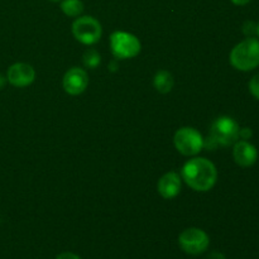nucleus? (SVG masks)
<instances>
[{
	"instance_id": "5",
	"label": "nucleus",
	"mask_w": 259,
	"mask_h": 259,
	"mask_svg": "<svg viewBox=\"0 0 259 259\" xmlns=\"http://www.w3.org/2000/svg\"><path fill=\"white\" fill-rule=\"evenodd\" d=\"M201 133L191 126H184L175 133L174 143L177 151L184 156H196L204 149Z\"/></svg>"
},
{
	"instance_id": "8",
	"label": "nucleus",
	"mask_w": 259,
	"mask_h": 259,
	"mask_svg": "<svg viewBox=\"0 0 259 259\" xmlns=\"http://www.w3.org/2000/svg\"><path fill=\"white\" fill-rule=\"evenodd\" d=\"M63 89L70 95H80L86 90L89 85V76L85 70L72 67L63 76Z\"/></svg>"
},
{
	"instance_id": "22",
	"label": "nucleus",
	"mask_w": 259,
	"mask_h": 259,
	"mask_svg": "<svg viewBox=\"0 0 259 259\" xmlns=\"http://www.w3.org/2000/svg\"><path fill=\"white\" fill-rule=\"evenodd\" d=\"M257 35L259 37V23L257 24Z\"/></svg>"
},
{
	"instance_id": "21",
	"label": "nucleus",
	"mask_w": 259,
	"mask_h": 259,
	"mask_svg": "<svg viewBox=\"0 0 259 259\" xmlns=\"http://www.w3.org/2000/svg\"><path fill=\"white\" fill-rule=\"evenodd\" d=\"M5 85V77L3 75H0V89L4 88Z\"/></svg>"
},
{
	"instance_id": "23",
	"label": "nucleus",
	"mask_w": 259,
	"mask_h": 259,
	"mask_svg": "<svg viewBox=\"0 0 259 259\" xmlns=\"http://www.w3.org/2000/svg\"><path fill=\"white\" fill-rule=\"evenodd\" d=\"M50 2H60V0H50Z\"/></svg>"
},
{
	"instance_id": "4",
	"label": "nucleus",
	"mask_w": 259,
	"mask_h": 259,
	"mask_svg": "<svg viewBox=\"0 0 259 259\" xmlns=\"http://www.w3.org/2000/svg\"><path fill=\"white\" fill-rule=\"evenodd\" d=\"M239 129L237 121L230 116H220L211 124L210 138L217 146H233L239 139Z\"/></svg>"
},
{
	"instance_id": "19",
	"label": "nucleus",
	"mask_w": 259,
	"mask_h": 259,
	"mask_svg": "<svg viewBox=\"0 0 259 259\" xmlns=\"http://www.w3.org/2000/svg\"><path fill=\"white\" fill-rule=\"evenodd\" d=\"M234 5H238V7H243V5H247L249 4L252 0H230Z\"/></svg>"
},
{
	"instance_id": "12",
	"label": "nucleus",
	"mask_w": 259,
	"mask_h": 259,
	"mask_svg": "<svg viewBox=\"0 0 259 259\" xmlns=\"http://www.w3.org/2000/svg\"><path fill=\"white\" fill-rule=\"evenodd\" d=\"M153 85L156 90L161 94H167L174 89L175 81L174 76L166 70H161L156 73L153 80Z\"/></svg>"
},
{
	"instance_id": "14",
	"label": "nucleus",
	"mask_w": 259,
	"mask_h": 259,
	"mask_svg": "<svg viewBox=\"0 0 259 259\" xmlns=\"http://www.w3.org/2000/svg\"><path fill=\"white\" fill-rule=\"evenodd\" d=\"M100 58L101 57L98 51L90 48V50L85 51V53H83V65L88 68H96L99 66V63H100Z\"/></svg>"
},
{
	"instance_id": "16",
	"label": "nucleus",
	"mask_w": 259,
	"mask_h": 259,
	"mask_svg": "<svg viewBox=\"0 0 259 259\" xmlns=\"http://www.w3.org/2000/svg\"><path fill=\"white\" fill-rule=\"evenodd\" d=\"M243 32H244V34H247L248 37H252L253 34H257V24H255L254 22L248 20V22H245L244 25H243Z\"/></svg>"
},
{
	"instance_id": "9",
	"label": "nucleus",
	"mask_w": 259,
	"mask_h": 259,
	"mask_svg": "<svg viewBox=\"0 0 259 259\" xmlns=\"http://www.w3.org/2000/svg\"><path fill=\"white\" fill-rule=\"evenodd\" d=\"M35 71L28 63L18 62L9 67L7 80L15 88H27L34 81Z\"/></svg>"
},
{
	"instance_id": "20",
	"label": "nucleus",
	"mask_w": 259,
	"mask_h": 259,
	"mask_svg": "<svg viewBox=\"0 0 259 259\" xmlns=\"http://www.w3.org/2000/svg\"><path fill=\"white\" fill-rule=\"evenodd\" d=\"M207 259H225V257H224V254H222V253L212 252L211 254L209 255V258H207Z\"/></svg>"
},
{
	"instance_id": "10",
	"label": "nucleus",
	"mask_w": 259,
	"mask_h": 259,
	"mask_svg": "<svg viewBox=\"0 0 259 259\" xmlns=\"http://www.w3.org/2000/svg\"><path fill=\"white\" fill-rule=\"evenodd\" d=\"M233 158L240 167H250L257 162L258 151L248 141H237L233 148Z\"/></svg>"
},
{
	"instance_id": "2",
	"label": "nucleus",
	"mask_w": 259,
	"mask_h": 259,
	"mask_svg": "<svg viewBox=\"0 0 259 259\" xmlns=\"http://www.w3.org/2000/svg\"><path fill=\"white\" fill-rule=\"evenodd\" d=\"M229 61L238 71L248 72L259 66V39L248 37L232 50Z\"/></svg>"
},
{
	"instance_id": "17",
	"label": "nucleus",
	"mask_w": 259,
	"mask_h": 259,
	"mask_svg": "<svg viewBox=\"0 0 259 259\" xmlns=\"http://www.w3.org/2000/svg\"><path fill=\"white\" fill-rule=\"evenodd\" d=\"M253 132L250 128H240L239 129V138L242 141H248V139L252 138Z\"/></svg>"
},
{
	"instance_id": "3",
	"label": "nucleus",
	"mask_w": 259,
	"mask_h": 259,
	"mask_svg": "<svg viewBox=\"0 0 259 259\" xmlns=\"http://www.w3.org/2000/svg\"><path fill=\"white\" fill-rule=\"evenodd\" d=\"M110 48L116 58L128 60L139 55L142 45L138 38L132 33L116 30L110 35Z\"/></svg>"
},
{
	"instance_id": "6",
	"label": "nucleus",
	"mask_w": 259,
	"mask_h": 259,
	"mask_svg": "<svg viewBox=\"0 0 259 259\" xmlns=\"http://www.w3.org/2000/svg\"><path fill=\"white\" fill-rule=\"evenodd\" d=\"M73 37L80 43L86 46L95 45L103 34V28L98 19L90 15L77 17L72 23Z\"/></svg>"
},
{
	"instance_id": "18",
	"label": "nucleus",
	"mask_w": 259,
	"mask_h": 259,
	"mask_svg": "<svg viewBox=\"0 0 259 259\" xmlns=\"http://www.w3.org/2000/svg\"><path fill=\"white\" fill-rule=\"evenodd\" d=\"M56 259H82V258L72 252H63L61 253V254H58L57 257H56Z\"/></svg>"
},
{
	"instance_id": "13",
	"label": "nucleus",
	"mask_w": 259,
	"mask_h": 259,
	"mask_svg": "<svg viewBox=\"0 0 259 259\" xmlns=\"http://www.w3.org/2000/svg\"><path fill=\"white\" fill-rule=\"evenodd\" d=\"M61 10L67 17L77 18L83 12V3L81 0H62V3H61Z\"/></svg>"
},
{
	"instance_id": "15",
	"label": "nucleus",
	"mask_w": 259,
	"mask_h": 259,
	"mask_svg": "<svg viewBox=\"0 0 259 259\" xmlns=\"http://www.w3.org/2000/svg\"><path fill=\"white\" fill-rule=\"evenodd\" d=\"M249 91L257 100H259V73L253 76L249 81Z\"/></svg>"
},
{
	"instance_id": "7",
	"label": "nucleus",
	"mask_w": 259,
	"mask_h": 259,
	"mask_svg": "<svg viewBox=\"0 0 259 259\" xmlns=\"http://www.w3.org/2000/svg\"><path fill=\"white\" fill-rule=\"evenodd\" d=\"M179 245L187 254L199 255L207 250L210 245V238L202 229L189 228L180 234Z\"/></svg>"
},
{
	"instance_id": "11",
	"label": "nucleus",
	"mask_w": 259,
	"mask_h": 259,
	"mask_svg": "<svg viewBox=\"0 0 259 259\" xmlns=\"http://www.w3.org/2000/svg\"><path fill=\"white\" fill-rule=\"evenodd\" d=\"M182 179L177 172H167L159 179L157 190L163 199L171 200L176 197L181 191Z\"/></svg>"
},
{
	"instance_id": "1",
	"label": "nucleus",
	"mask_w": 259,
	"mask_h": 259,
	"mask_svg": "<svg viewBox=\"0 0 259 259\" xmlns=\"http://www.w3.org/2000/svg\"><path fill=\"white\" fill-rule=\"evenodd\" d=\"M181 179L197 192L210 191L218 181V169L210 159L196 157L184 164Z\"/></svg>"
}]
</instances>
